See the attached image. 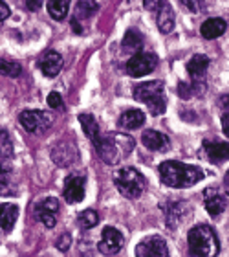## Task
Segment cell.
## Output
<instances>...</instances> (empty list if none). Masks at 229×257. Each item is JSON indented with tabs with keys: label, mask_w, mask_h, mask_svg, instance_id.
<instances>
[{
	"label": "cell",
	"mask_w": 229,
	"mask_h": 257,
	"mask_svg": "<svg viewBox=\"0 0 229 257\" xmlns=\"http://www.w3.org/2000/svg\"><path fill=\"white\" fill-rule=\"evenodd\" d=\"M99 158L108 166H116L123 162L134 149V138L125 133H108L101 134L94 142Z\"/></svg>",
	"instance_id": "6da1fadb"
},
{
	"label": "cell",
	"mask_w": 229,
	"mask_h": 257,
	"mask_svg": "<svg viewBox=\"0 0 229 257\" xmlns=\"http://www.w3.org/2000/svg\"><path fill=\"white\" fill-rule=\"evenodd\" d=\"M160 178L161 182L169 188H191L200 180H203V171L196 166H187L181 162L167 160L160 164Z\"/></svg>",
	"instance_id": "7a4b0ae2"
},
{
	"label": "cell",
	"mask_w": 229,
	"mask_h": 257,
	"mask_svg": "<svg viewBox=\"0 0 229 257\" xmlns=\"http://www.w3.org/2000/svg\"><path fill=\"white\" fill-rule=\"evenodd\" d=\"M187 246H189V255L214 257L220 253L218 237L209 224H196L191 228L187 235Z\"/></svg>",
	"instance_id": "3957f363"
},
{
	"label": "cell",
	"mask_w": 229,
	"mask_h": 257,
	"mask_svg": "<svg viewBox=\"0 0 229 257\" xmlns=\"http://www.w3.org/2000/svg\"><path fill=\"white\" fill-rule=\"evenodd\" d=\"M134 99L145 103L149 107L150 114H154V116L163 114L167 108L165 90H163L161 81H147V83L134 86Z\"/></svg>",
	"instance_id": "277c9868"
},
{
	"label": "cell",
	"mask_w": 229,
	"mask_h": 257,
	"mask_svg": "<svg viewBox=\"0 0 229 257\" xmlns=\"http://www.w3.org/2000/svg\"><path fill=\"white\" fill-rule=\"evenodd\" d=\"M114 184H116L117 191L127 198H138L145 191V177L136 169V167H121L119 171L114 175Z\"/></svg>",
	"instance_id": "5b68a950"
},
{
	"label": "cell",
	"mask_w": 229,
	"mask_h": 257,
	"mask_svg": "<svg viewBox=\"0 0 229 257\" xmlns=\"http://www.w3.org/2000/svg\"><path fill=\"white\" fill-rule=\"evenodd\" d=\"M19 121L28 133H46L52 123H54V116L46 110H35V108H30V110H22L21 116H19Z\"/></svg>",
	"instance_id": "8992f818"
},
{
	"label": "cell",
	"mask_w": 229,
	"mask_h": 257,
	"mask_svg": "<svg viewBox=\"0 0 229 257\" xmlns=\"http://www.w3.org/2000/svg\"><path fill=\"white\" fill-rule=\"evenodd\" d=\"M209 66V57L207 55L196 54L189 63H187V72L192 79V88L194 94H202L205 92V70Z\"/></svg>",
	"instance_id": "52a82bcc"
},
{
	"label": "cell",
	"mask_w": 229,
	"mask_h": 257,
	"mask_svg": "<svg viewBox=\"0 0 229 257\" xmlns=\"http://www.w3.org/2000/svg\"><path fill=\"white\" fill-rule=\"evenodd\" d=\"M158 66V57L154 54H147V52H138L132 55L127 63V74L130 77H141L145 74H150L152 70Z\"/></svg>",
	"instance_id": "ba28073f"
},
{
	"label": "cell",
	"mask_w": 229,
	"mask_h": 257,
	"mask_svg": "<svg viewBox=\"0 0 229 257\" xmlns=\"http://www.w3.org/2000/svg\"><path fill=\"white\" fill-rule=\"evenodd\" d=\"M203 202H205V209L211 217H218L227 209L229 197L227 193L222 191L220 188H207L203 189Z\"/></svg>",
	"instance_id": "9c48e42d"
},
{
	"label": "cell",
	"mask_w": 229,
	"mask_h": 257,
	"mask_svg": "<svg viewBox=\"0 0 229 257\" xmlns=\"http://www.w3.org/2000/svg\"><path fill=\"white\" fill-rule=\"evenodd\" d=\"M136 255L138 257H167L169 255V246L160 235H150L139 242L136 246Z\"/></svg>",
	"instance_id": "30bf717a"
},
{
	"label": "cell",
	"mask_w": 229,
	"mask_h": 257,
	"mask_svg": "<svg viewBox=\"0 0 229 257\" xmlns=\"http://www.w3.org/2000/svg\"><path fill=\"white\" fill-rule=\"evenodd\" d=\"M123 244H125V239H123L121 231L112 228V226H107L103 230L101 241L97 244L99 252L105 253V255H116V253L121 252Z\"/></svg>",
	"instance_id": "8fae6325"
},
{
	"label": "cell",
	"mask_w": 229,
	"mask_h": 257,
	"mask_svg": "<svg viewBox=\"0 0 229 257\" xmlns=\"http://www.w3.org/2000/svg\"><path fill=\"white\" fill-rule=\"evenodd\" d=\"M59 200L55 197H46L44 200L35 206V217H37L41 222H43L46 228H54L55 220H57L59 213Z\"/></svg>",
	"instance_id": "7c38bea8"
},
{
	"label": "cell",
	"mask_w": 229,
	"mask_h": 257,
	"mask_svg": "<svg viewBox=\"0 0 229 257\" xmlns=\"http://www.w3.org/2000/svg\"><path fill=\"white\" fill-rule=\"evenodd\" d=\"M85 186H86V177L83 175H70L64 180V189L63 195L66 198V202L77 204L85 198Z\"/></svg>",
	"instance_id": "4fadbf2b"
},
{
	"label": "cell",
	"mask_w": 229,
	"mask_h": 257,
	"mask_svg": "<svg viewBox=\"0 0 229 257\" xmlns=\"http://www.w3.org/2000/svg\"><path fill=\"white\" fill-rule=\"evenodd\" d=\"M52 158H54L55 166L66 167L77 160V149H75L74 142H61L52 149Z\"/></svg>",
	"instance_id": "5bb4252c"
},
{
	"label": "cell",
	"mask_w": 229,
	"mask_h": 257,
	"mask_svg": "<svg viewBox=\"0 0 229 257\" xmlns=\"http://www.w3.org/2000/svg\"><path fill=\"white\" fill-rule=\"evenodd\" d=\"M143 140V145L149 151H154V153H167L169 147H171V142L163 133H158L154 128H147L141 136Z\"/></svg>",
	"instance_id": "9a60e30c"
},
{
	"label": "cell",
	"mask_w": 229,
	"mask_h": 257,
	"mask_svg": "<svg viewBox=\"0 0 229 257\" xmlns=\"http://www.w3.org/2000/svg\"><path fill=\"white\" fill-rule=\"evenodd\" d=\"M39 68L43 70V74L46 77H55L63 70V55L50 50L39 59Z\"/></svg>",
	"instance_id": "2e32d148"
},
{
	"label": "cell",
	"mask_w": 229,
	"mask_h": 257,
	"mask_svg": "<svg viewBox=\"0 0 229 257\" xmlns=\"http://www.w3.org/2000/svg\"><path fill=\"white\" fill-rule=\"evenodd\" d=\"M163 211H165L167 226L172 230V228H176V226H180L183 222L187 213H191V208L185 202H171L169 206L163 208Z\"/></svg>",
	"instance_id": "e0dca14e"
},
{
	"label": "cell",
	"mask_w": 229,
	"mask_h": 257,
	"mask_svg": "<svg viewBox=\"0 0 229 257\" xmlns=\"http://www.w3.org/2000/svg\"><path fill=\"white\" fill-rule=\"evenodd\" d=\"M203 151L213 164H222L229 160V144L227 142H203Z\"/></svg>",
	"instance_id": "ac0fdd59"
},
{
	"label": "cell",
	"mask_w": 229,
	"mask_h": 257,
	"mask_svg": "<svg viewBox=\"0 0 229 257\" xmlns=\"http://www.w3.org/2000/svg\"><path fill=\"white\" fill-rule=\"evenodd\" d=\"M225 30H227V22H225L224 19H207V21L200 26L202 37L207 39V41L222 37L225 33Z\"/></svg>",
	"instance_id": "d6986e66"
},
{
	"label": "cell",
	"mask_w": 229,
	"mask_h": 257,
	"mask_svg": "<svg viewBox=\"0 0 229 257\" xmlns=\"http://www.w3.org/2000/svg\"><path fill=\"white\" fill-rule=\"evenodd\" d=\"M119 127L128 128V131H134V128L143 127L145 123V112L139 110V108H130V110H125V112L119 116Z\"/></svg>",
	"instance_id": "ffe728a7"
},
{
	"label": "cell",
	"mask_w": 229,
	"mask_h": 257,
	"mask_svg": "<svg viewBox=\"0 0 229 257\" xmlns=\"http://www.w3.org/2000/svg\"><path fill=\"white\" fill-rule=\"evenodd\" d=\"M19 219V206L15 204H0V228L11 231Z\"/></svg>",
	"instance_id": "44dd1931"
},
{
	"label": "cell",
	"mask_w": 229,
	"mask_h": 257,
	"mask_svg": "<svg viewBox=\"0 0 229 257\" xmlns=\"http://www.w3.org/2000/svg\"><path fill=\"white\" fill-rule=\"evenodd\" d=\"M143 43L145 39L143 35H141V32H138V30H134V28H130V30H127V33H125V37H123V52H127V54H138L139 50L143 48Z\"/></svg>",
	"instance_id": "7402d4cb"
},
{
	"label": "cell",
	"mask_w": 229,
	"mask_h": 257,
	"mask_svg": "<svg viewBox=\"0 0 229 257\" xmlns=\"http://www.w3.org/2000/svg\"><path fill=\"white\" fill-rule=\"evenodd\" d=\"M156 24L160 28V32L165 35L174 30V11H172L171 4H165L156 13Z\"/></svg>",
	"instance_id": "603a6c76"
},
{
	"label": "cell",
	"mask_w": 229,
	"mask_h": 257,
	"mask_svg": "<svg viewBox=\"0 0 229 257\" xmlns=\"http://www.w3.org/2000/svg\"><path fill=\"white\" fill-rule=\"evenodd\" d=\"M99 11V4L94 2V0H81L79 4L75 6V11H74V21L81 22V21H88L90 17H94Z\"/></svg>",
	"instance_id": "cb8c5ba5"
},
{
	"label": "cell",
	"mask_w": 229,
	"mask_h": 257,
	"mask_svg": "<svg viewBox=\"0 0 229 257\" xmlns=\"http://www.w3.org/2000/svg\"><path fill=\"white\" fill-rule=\"evenodd\" d=\"M79 121H81V127H83V131H85V134L88 136V140L94 144V142L101 136V128H99L97 119L94 118L92 114H79Z\"/></svg>",
	"instance_id": "d4e9b609"
},
{
	"label": "cell",
	"mask_w": 229,
	"mask_h": 257,
	"mask_svg": "<svg viewBox=\"0 0 229 257\" xmlns=\"http://www.w3.org/2000/svg\"><path fill=\"white\" fill-rule=\"evenodd\" d=\"M48 13L55 21H64V17L68 15L70 10V0H48Z\"/></svg>",
	"instance_id": "484cf974"
},
{
	"label": "cell",
	"mask_w": 229,
	"mask_h": 257,
	"mask_svg": "<svg viewBox=\"0 0 229 257\" xmlns=\"http://www.w3.org/2000/svg\"><path fill=\"white\" fill-rule=\"evenodd\" d=\"M77 220H79V226L83 230H92V228H96L97 222H99V215H97V211H94V209H85V211L79 213Z\"/></svg>",
	"instance_id": "4316f807"
},
{
	"label": "cell",
	"mask_w": 229,
	"mask_h": 257,
	"mask_svg": "<svg viewBox=\"0 0 229 257\" xmlns=\"http://www.w3.org/2000/svg\"><path fill=\"white\" fill-rule=\"evenodd\" d=\"M0 74L8 77H19L22 74V66L15 61L0 59Z\"/></svg>",
	"instance_id": "83f0119b"
},
{
	"label": "cell",
	"mask_w": 229,
	"mask_h": 257,
	"mask_svg": "<svg viewBox=\"0 0 229 257\" xmlns=\"http://www.w3.org/2000/svg\"><path fill=\"white\" fill-rule=\"evenodd\" d=\"M0 156H4V158L13 156V142L6 131H0Z\"/></svg>",
	"instance_id": "f1b7e54d"
},
{
	"label": "cell",
	"mask_w": 229,
	"mask_h": 257,
	"mask_svg": "<svg viewBox=\"0 0 229 257\" xmlns=\"http://www.w3.org/2000/svg\"><path fill=\"white\" fill-rule=\"evenodd\" d=\"M0 195H4V197H11V195H17L15 186H13V180H11V178L8 177V175L0 177Z\"/></svg>",
	"instance_id": "f546056e"
},
{
	"label": "cell",
	"mask_w": 229,
	"mask_h": 257,
	"mask_svg": "<svg viewBox=\"0 0 229 257\" xmlns=\"http://www.w3.org/2000/svg\"><path fill=\"white\" fill-rule=\"evenodd\" d=\"M180 4L189 10L191 13H202L203 8H205V2L203 0H180Z\"/></svg>",
	"instance_id": "4dcf8cb0"
},
{
	"label": "cell",
	"mask_w": 229,
	"mask_h": 257,
	"mask_svg": "<svg viewBox=\"0 0 229 257\" xmlns=\"http://www.w3.org/2000/svg\"><path fill=\"white\" fill-rule=\"evenodd\" d=\"M165 4H169L167 0H143V8H145V10L154 11V13H158V11H160Z\"/></svg>",
	"instance_id": "1f68e13d"
},
{
	"label": "cell",
	"mask_w": 229,
	"mask_h": 257,
	"mask_svg": "<svg viewBox=\"0 0 229 257\" xmlns=\"http://www.w3.org/2000/svg\"><path fill=\"white\" fill-rule=\"evenodd\" d=\"M70 246H72V235H70V233H63V235L57 239V248L61 252H68Z\"/></svg>",
	"instance_id": "d6a6232c"
},
{
	"label": "cell",
	"mask_w": 229,
	"mask_h": 257,
	"mask_svg": "<svg viewBox=\"0 0 229 257\" xmlns=\"http://www.w3.org/2000/svg\"><path fill=\"white\" fill-rule=\"evenodd\" d=\"M48 105L52 108H63V96L59 92H50L48 94Z\"/></svg>",
	"instance_id": "836d02e7"
},
{
	"label": "cell",
	"mask_w": 229,
	"mask_h": 257,
	"mask_svg": "<svg viewBox=\"0 0 229 257\" xmlns=\"http://www.w3.org/2000/svg\"><path fill=\"white\" fill-rule=\"evenodd\" d=\"M178 94H180L181 97H191L194 96V88H192V85H185V83H180L178 85Z\"/></svg>",
	"instance_id": "e575fe53"
},
{
	"label": "cell",
	"mask_w": 229,
	"mask_h": 257,
	"mask_svg": "<svg viewBox=\"0 0 229 257\" xmlns=\"http://www.w3.org/2000/svg\"><path fill=\"white\" fill-rule=\"evenodd\" d=\"M10 173H11V166H10V162H8V158L0 156V177L10 175Z\"/></svg>",
	"instance_id": "d590c367"
},
{
	"label": "cell",
	"mask_w": 229,
	"mask_h": 257,
	"mask_svg": "<svg viewBox=\"0 0 229 257\" xmlns=\"http://www.w3.org/2000/svg\"><path fill=\"white\" fill-rule=\"evenodd\" d=\"M8 17H10V8L4 0H0V22H4Z\"/></svg>",
	"instance_id": "8d00e7d4"
},
{
	"label": "cell",
	"mask_w": 229,
	"mask_h": 257,
	"mask_svg": "<svg viewBox=\"0 0 229 257\" xmlns=\"http://www.w3.org/2000/svg\"><path fill=\"white\" fill-rule=\"evenodd\" d=\"M222 131H224V134L229 138V110H225L222 114Z\"/></svg>",
	"instance_id": "74e56055"
},
{
	"label": "cell",
	"mask_w": 229,
	"mask_h": 257,
	"mask_svg": "<svg viewBox=\"0 0 229 257\" xmlns=\"http://www.w3.org/2000/svg\"><path fill=\"white\" fill-rule=\"evenodd\" d=\"M41 6H43V0H26V8L30 11L41 10Z\"/></svg>",
	"instance_id": "f35d334b"
},
{
	"label": "cell",
	"mask_w": 229,
	"mask_h": 257,
	"mask_svg": "<svg viewBox=\"0 0 229 257\" xmlns=\"http://www.w3.org/2000/svg\"><path fill=\"white\" fill-rule=\"evenodd\" d=\"M224 182H225V186L229 188V171L225 173V177H224Z\"/></svg>",
	"instance_id": "ab89813d"
}]
</instances>
